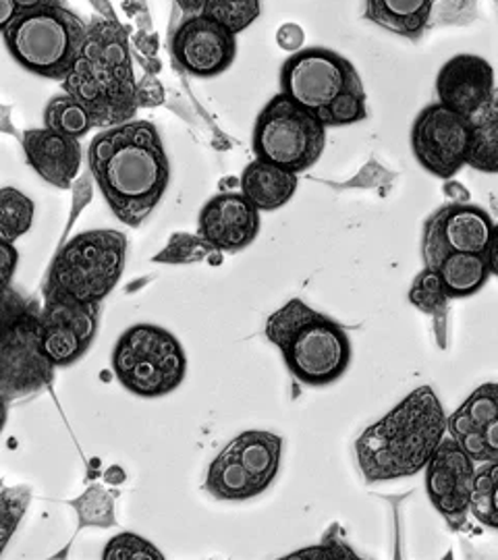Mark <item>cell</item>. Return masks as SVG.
Wrapping results in <instances>:
<instances>
[{"instance_id": "obj_1", "label": "cell", "mask_w": 498, "mask_h": 560, "mask_svg": "<svg viewBox=\"0 0 498 560\" xmlns=\"http://www.w3.org/2000/svg\"><path fill=\"white\" fill-rule=\"evenodd\" d=\"M88 164L113 214L134 229L154 212L171 179L166 150L150 120L104 129L90 143Z\"/></svg>"}, {"instance_id": "obj_2", "label": "cell", "mask_w": 498, "mask_h": 560, "mask_svg": "<svg viewBox=\"0 0 498 560\" xmlns=\"http://www.w3.org/2000/svg\"><path fill=\"white\" fill-rule=\"evenodd\" d=\"M447 434L449 416L439 395L419 386L359 436V469L370 483L412 478L426 469Z\"/></svg>"}, {"instance_id": "obj_3", "label": "cell", "mask_w": 498, "mask_h": 560, "mask_svg": "<svg viewBox=\"0 0 498 560\" xmlns=\"http://www.w3.org/2000/svg\"><path fill=\"white\" fill-rule=\"evenodd\" d=\"M264 332L279 347L285 365L301 384L326 386L349 370L347 332L301 300L287 301L268 318Z\"/></svg>"}, {"instance_id": "obj_4", "label": "cell", "mask_w": 498, "mask_h": 560, "mask_svg": "<svg viewBox=\"0 0 498 560\" xmlns=\"http://www.w3.org/2000/svg\"><path fill=\"white\" fill-rule=\"evenodd\" d=\"M0 32L11 57L25 71L46 80L65 81L81 59L88 23L60 4L23 9Z\"/></svg>"}, {"instance_id": "obj_5", "label": "cell", "mask_w": 498, "mask_h": 560, "mask_svg": "<svg viewBox=\"0 0 498 560\" xmlns=\"http://www.w3.org/2000/svg\"><path fill=\"white\" fill-rule=\"evenodd\" d=\"M127 258V237L113 231H85L76 235L50 264L44 298H71L100 303L117 287Z\"/></svg>"}, {"instance_id": "obj_6", "label": "cell", "mask_w": 498, "mask_h": 560, "mask_svg": "<svg viewBox=\"0 0 498 560\" xmlns=\"http://www.w3.org/2000/svg\"><path fill=\"white\" fill-rule=\"evenodd\" d=\"M113 372L129 393L157 399L179 388L187 374V358L166 328L136 324L115 345Z\"/></svg>"}, {"instance_id": "obj_7", "label": "cell", "mask_w": 498, "mask_h": 560, "mask_svg": "<svg viewBox=\"0 0 498 560\" xmlns=\"http://www.w3.org/2000/svg\"><path fill=\"white\" fill-rule=\"evenodd\" d=\"M326 125L303 104L282 92L262 108L254 127V154L259 161L303 173L320 161Z\"/></svg>"}, {"instance_id": "obj_8", "label": "cell", "mask_w": 498, "mask_h": 560, "mask_svg": "<svg viewBox=\"0 0 498 560\" xmlns=\"http://www.w3.org/2000/svg\"><path fill=\"white\" fill-rule=\"evenodd\" d=\"M40 312L36 301L23 300L18 291L4 287L0 365L7 402L53 382L55 365L42 351Z\"/></svg>"}, {"instance_id": "obj_9", "label": "cell", "mask_w": 498, "mask_h": 560, "mask_svg": "<svg viewBox=\"0 0 498 560\" xmlns=\"http://www.w3.org/2000/svg\"><path fill=\"white\" fill-rule=\"evenodd\" d=\"M96 120V129L125 125L138 115V80L134 69L113 67L104 60L81 55L73 71L60 83Z\"/></svg>"}, {"instance_id": "obj_10", "label": "cell", "mask_w": 498, "mask_h": 560, "mask_svg": "<svg viewBox=\"0 0 498 560\" xmlns=\"http://www.w3.org/2000/svg\"><path fill=\"white\" fill-rule=\"evenodd\" d=\"M358 85L356 67L328 48H301L280 69V92L314 113Z\"/></svg>"}, {"instance_id": "obj_11", "label": "cell", "mask_w": 498, "mask_h": 560, "mask_svg": "<svg viewBox=\"0 0 498 560\" xmlns=\"http://www.w3.org/2000/svg\"><path fill=\"white\" fill-rule=\"evenodd\" d=\"M472 140V119L455 113L442 102L426 106L412 129V150L419 164L449 180L467 164Z\"/></svg>"}, {"instance_id": "obj_12", "label": "cell", "mask_w": 498, "mask_h": 560, "mask_svg": "<svg viewBox=\"0 0 498 560\" xmlns=\"http://www.w3.org/2000/svg\"><path fill=\"white\" fill-rule=\"evenodd\" d=\"M169 48L173 65L196 78H217L238 57V36L219 21L196 15H173Z\"/></svg>"}, {"instance_id": "obj_13", "label": "cell", "mask_w": 498, "mask_h": 560, "mask_svg": "<svg viewBox=\"0 0 498 560\" xmlns=\"http://www.w3.org/2000/svg\"><path fill=\"white\" fill-rule=\"evenodd\" d=\"M495 231L486 210L472 203H447L424 224L421 258L426 268H439L453 254H484Z\"/></svg>"}, {"instance_id": "obj_14", "label": "cell", "mask_w": 498, "mask_h": 560, "mask_svg": "<svg viewBox=\"0 0 498 560\" xmlns=\"http://www.w3.org/2000/svg\"><path fill=\"white\" fill-rule=\"evenodd\" d=\"M100 303L46 295L40 312L44 355L55 368L80 361L99 332Z\"/></svg>"}, {"instance_id": "obj_15", "label": "cell", "mask_w": 498, "mask_h": 560, "mask_svg": "<svg viewBox=\"0 0 498 560\" xmlns=\"http://www.w3.org/2000/svg\"><path fill=\"white\" fill-rule=\"evenodd\" d=\"M476 460L458 442L444 436L426 465V490L444 521L458 532L472 513Z\"/></svg>"}, {"instance_id": "obj_16", "label": "cell", "mask_w": 498, "mask_h": 560, "mask_svg": "<svg viewBox=\"0 0 498 560\" xmlns=\"http://www.w3.org/2000/svg\"><path fill=\"white\" fill-rule=\"evenodd\" d=\"M259 210L245 194L222 191L199 210L198 233L219 252H241L258 237Z\"/></svg>"}, {"instance_id": "obj_17", "label": "cell", "mask_w": 498, "mask_h": 560, "mask_svg": "<svg viewBox=\"0 0 498 560\" xmlns=\"http://www.w3.org/2000/svg\"><path fill=\"white\" fill-rule=\"evenodd\" d=\"M437 94L444 106L472 119L495 94V71L482 57L458 55L442 65Z\"/></svg>"}, {"instance_id": "obj_18", "label": "cell", "mask_w": 498, "mask_h": 560, "mask_svg": "<svg viewBox=\"0 0 498 560\" xmlns=\"http://www.w3.org/2000/svg\"><path fill=\"white\" fill-rule=\"evenodd\" d=\"M27 164L42 179L59 189H69L81 166V143L78 138L62 136L48 127L27 129L21 136Z\"/></svg>"}, {"instance_id": "obj_19", "label": "cell", "mask_w": 498, "mask_h": 560, "mask_svg": "<svg viewBox=\"0 0 498 560\" xmlns=\"http://www.w3.org/2000/svg\"><path fill=\"white\" fill-rule=\"evenodd\" d=\"M241 189L259 212L279 210L298 191V173L280 168L277 164L259 161L250 162L241 175Z\"/></svg>"}, {"instance_id": "obj_20", "label": "cell", "mask_w": 498, "mask_h": 560, "mask_svg": "<svg viewBox=\"0 0 498 560\" xmlns=\"http://www.w3.org/2000/svg\"><path fill=\"white\" fill-rule=\"evenodd\" d=\"M435 0H366L363 18L401 38L419 40L428 30Z\"/></svg>"}, {"instance_id": "obj_21", "label": "cell", "mask_w": 498, "mask_h": 560, "mask_svg": "<svg viewBox=\"0 0 498 560\" xmlns=\"http://www.w3.org/2000/svg\"><path fill=\"white\" fill-rule=\"evenodd\" d=\"M498 418V382L476 388L453 416H449V436L467 451L479 432Z\"/></svg>"}, {"instance_id": "obj_22", "label": "cell", "mask_w": 498, "mask_h": 560, "mask_svg": "<svg viewBox=\"0 0 498 560\" xmlns=\"http://www.w3.org/2000/svg\"><path fill=\"white\" fill-rule=\"evenodd\" d=\"M227 446L233 451V455L240 459L241 465L266 488L275 481L279 474L280 453H282L280 436L264 430H247L229 442Z\"/></svg>"}, {"instance_id": "obj_23", "label": "cell", "mask_w": 498, "mask_h": 560, "mask_svg": "<svg viewBox=\"0 0 498 560\" xmlns=\"http://www.w3.org/2000/svg\"><path fill=\"white\" fill-rule=\"evenodd\" d=\"M206 490L219 501H250L259 497L266 486L241 465L229 446H224L219 457L210 463Z\"/></svg>"}, {"instance_id": "obj_24", "label": "cell", "mask_w": 498, "mask_h": 560, "mask_svg": "<svg viewBox=\"0 0 498 560\" xmlns=\"http://www.w3.org/2000/svg\"><path fill=\"white\" fill-rule=\"evenodd\" d=\"M81 55L96 57L120 69H134L131 27H125L119 20L94 15L88 23V38Z\"/></svg>"}, {"instance_id": "obj_25", "label": "cell", "mask_w": 498, "mask_h": 560, "mask_svg": "<svg viewBox=\"0 0 498 560\" xmlns=\"http://www.w3.org/2000/svg\"><path fill=\"white\" fill-rule=\"evenodd\" d=\"M437 270L449 289L451 300L476 295L493 275L484 254H453Z\"/></svg>"}, {"instance_id": "obj_26", "label": "cell", "mask_w": 498, "mask_h": 560, "mask_svg": "<svg viewBox=\"0 0 498 560\" xmlns=\"http://www.w3.org/2000/svg\"><path fill=\"white\" fill-rule=\"evenodd\" d=\"M449 301H451V295H449V289L440 277L439 270L424 268L414 279V284L409 289V303L416 305L419 312H424L437 320L440 347H444L442 335H444V316L449 310Z\"/></svg>"}, {"instance_id": "obj_27", "label": "cell", "mask_w": 498, "mask_h": 560, "mask_svg": "<svg viewBox=\"0 0 498 560\" xmlns=\"http://www.w3.org/2000/svg\"><path fill=\"white\" fill-rule=\"evenodd\" d=\"M467 166L482 173H498V113L479 108L472 117Z\"/></svg>"}, {"instance_id": "obj_28", "label": "cell", "mask_w": 498, "mask_h": 560, "mask_svg": "<svg viewBox=\"0 0 498 560\" xmlns=\"http://www.w3.org/2000/svg\"><path fill=\"white\" fill-rule=\"evenodd\" d=\"M44 127L80 140L85 133L96 129V120L88 113V108L83 104L76 101L73 96H69L67 92H62L60 96L50 98V102L46 104Z\"/></svg>"}, {"instance_id": "obj_29", "label": "cell", "mask_w": 498, "mask_h": 560, "mask_svg": "<svg viewBox=\"0 0 498 560\" xmlns=\"http://www.w3.org/2000/svg\"><path fill=\"white\" fill-rule=\"evenodd\" d=\"M36 206L25 194L13 187L0 191V240L15 243L34 224Z\"/></svg>"}, {"instance_id": "obj_30", "label": "cell", "mask_w": 498, "mask_h": 560, "mask_svg": "<svg viewBox=\"0 0 498 560\" xmlns=\"http://www.w3.org/2000/svg\"><path fill=\"white\" fill-rule=\"evenodd\" d=\"M472 515L498 532V463H479L474 481Z\"/></svg>"}, {"instance_id": "obj_31", "label": "cell", "mask_w": 498, "mask_h": 560, "mask_svg": "<svg viewBox=\"0 0 498 560\" xmlns=\"http://www.w3.org/2000/svg\"><path fill=\"white\" fill-rule=\"evenodd\" d=\"M201 13L238 36L258 20L262 4L259 0H208Z\"/></svg>"}, {"instance_id": "obj_32", "label": "cell", "mask_w": 498, "mask_h": 560, "mask_svg": "<svg viewBox=\"0 0 498 560\" xmlns=\"http://www.w3.org/2000/svg\"><path fill=\"white\" fill-rule=\"evenodd\" d=\"M115 494L102 486H90L71 506L80 515V527H111L115 525Z\"/></svg>"}, {"instance_id": "obj_33", "label": "cell", "mask_w": 498, "mask_h": 560, "mask_svg": "<svg viewBox=\"0 0 498 560\" xmlns=\"http://www.w3.org/2000/svg\"><path fill=\"white\" fill-rule=\"evenodd\" d=\"M219 249L204 240L201 235H192V233H173L166 247L154 256V261L159 264H198V261L208 260L217 254Z\"/></svg>"}, {"instance_id": "obj_34", "label": "cell", "mask_w": 498, "mask_h": 560, "mask_svg": "<svg viewBox=\"0 0 498 560\" xmlns=\"http://www.w3.org/2000/svg\"><path fill=\"white\" fill-rule=\"evenodd\" d=\"M316 115L326 127H345V125H354L359 120L368 119L363 85L343 92L328 106L320 108Z\"/></svg>"}, {"instance_id": "obj_35", "label": "cell", "mask_w": 498, "mask_h": 560, "mask_svg": "<svg viewBox=\"0 0 498 560\" xmlns=\"http://www.w3.org/2000/svg\"><path fill=\"white\" fill-rule=\"evenodd\" d=\"M102 559L104 560H140V559H164L162 552L154 544H150L148 540H143L136 534H119L115 536L113 540L106 544L104 552H102Z\"/></svg>"}, {"instance_id": "obj_36", "label": "cell", "mask_w": 498, "mask_h": 560, "mask_svg": "<svg viewBox=\"0 0 498 560\" xmlns=\"http://www.w3.org/2000/svg\"><path fill=\"white\" fill-rule=\"evenodd\" d=\"M478 20V0H440L435 4L428 27L470 25Z\"/></svg>"}, {"instance_id": "obj_37", "label": "cell", "mask_w": 498, "mask_h": 560, "mask_svg": "<svg viewBox=\"0 0 498 560\" xmlns=\"http://www.w3.org/2000/svg\"><path fill=\"white\" fill-rule=\"evenodd\" d=\"M27 502H30V490L27 488H13V490L2 492V541H0L2 548L9 541V536L13 534V529L18 527Z\"/></svg>"}, {"instance_id": "obj_38", "label": "cell", "mask_w": 498, "mask_h": 560, "mask_svg": "<svg viewBox=\"0 0 498 560\" xmlns=\"http://www.w3.org/2000/svg\"><path fill=\"white\" fill-rule=\"evenodd\" d=\"M476 463H498V418L490 421L465 451Z\"/></svg>"}, {"instance_id": "obj_39", "label": "cell", "mask_w": 498, "mask_h": 560, "mask_svg": "<svg viewBox=\"0 0 498 560\" xmlns=\"http://www.w3.org/2000/svg\"><path fill=\"white\" fill-rule=\"evenodd\" d=\"M333 557L335 559H358L354 555V550L347 544H343V541L333 540V546H331V536H326L320 546L296 552L289 559H333Z\"/></svg>"}, {"instance_id": "obj_40", "label": "cell", "mask_w": 498, "mask_h": 560, "mask_svg": "<svg viewBox=\"0 0 498 560\" xmlns=\"http://www.w3.org/2000/svg\"><path fill=\"white\" fill-rule=\"evenodd\" d=\"M138 101H140V106H146V108H154L166 101L164 85L160 83L154 73H143V78L138 81Z\"/></svg>"}, {"instance_id": "obj_41", "label": "cell", "mask_w": 498, "mask_h": 560, "mask_svg": "<svg viewBox=\"0 0 498 560\" xmlns=\"http://www.w3.org/2000/svg\"><path fill=\"white\" fill-rule=\"evenodd\" d=\"M160 38L157 32H141L131 34V52L134 57H148L157 59L159 57Z\"/></svg>"}, {"instance_id": "obj_42", "label": "cell", "mask_w": 498, "mask_h": 560, "mask_svg": "<svg viewBox=\"0 0 498 560\" xmlns=\"http://www.w3.org/2000/svg\"><path fill=\"white\" fill-rule=\"evenodd\" d=\"M123 11L129 15V20L136 23V27L141 32H154L152 25V13L148 9L146 0H123Z\"/></svg>"}, {"instance_id": "obj_43", "label": "cell", "mask_w": 498, "mask_h": 560, "mask_svg": "<svg viewBox=\"0 0 498 560\" xmlns=\"http://www.w3.org/2000/svg\"><path fill=\"white\" fill-rule=\"evenodd\" d=\"M303 42H305V34L298 23H285L277 30V44L282 50L299 52L303 48Z\"/></svg>"}, {"instance_id": "obj_44", "label": "cell", "mask_w": 498, "mask_h": 560, "mask_svg": "<svg viewBox=\"0 0 498 560\" xmlns=\"http://www.w3.org/2000/svg\"><path fill=\"white\" fill-rule=\"evenodd\" d=\"M384 177H395V175H389L382 166L377 164V161H370L359 171L356 179L345 183L343 187H377L380 185V179H384Z\"/></svg>"}, {"instance_id": "obj_45", "label": "cell", "mask_w": 498, "mask_h": 560, "mask_svg": "<svg viewBox=\"0 0 498 560\" xmlns=\"http://www.w3.org/2000/svg\"><path fill=\"white\" fill-rule=\"evenodd\" d=\"M0 254H2V280H4V287H11L13 272L20 264V254L9 241H0Z\"/></svg>"}, {"instance_id": "obj_46", "label": "cell", "mask_w": 498, "mask_h": 560, "mask_svg": "<svg viewBox=\"0 0 498 560\" xmlns=\"http://www.w3.org/2000/svg\"><path fill=\"white\" fill-rule=\"evenodd\" d=\"M206 2L208 0H175L173 15H179V18H183V15H196V13L204 11Z\"/></svg>"}, {"instance_id": "obj_47", "label": "cell", "mask_w": 498, "mask_h": 560, "mask_svg": "<svg viewBox=\"0 0 498 560\" xmlns=\"http://www.w3.org/2000/svg\"><path fill=\"white\" fill-rule=\"evenodd\" d=\"M484 256H486V261H488V266H490V272H493L495 277H498V224H495L493 237H490V243H488Z\"/></svg>"}, {"instance_id": "obj_48", "label": "cell", "mask_w": 498, "mask_h": 560, "mask_svg": "<svg viewBox=\"0 0 498 560\" xmlns=\"http://www.w3.org/2000/svg\"><path fill=\"white\" fill-rule=\"evenodd\" d=\"M442 191L449 196V200H455L458 203H467L470 201V191L461 183H455V180L444 183Z\"/></svg>"}, {"instance_id": "obj_49", "label": "cell", "mask_w": 498, "mask_h": 560, "mask_svg": "<svg viewBox=\"0 0 498 560\" xmlns=\"http://www.w3.org/2000/svg\"><path fill=\"white\" fill-rule=\"evenodd\" d=\"M20 4H18V0H0V27H4V25H9L11 21L18 18V13H20Z\"/></svg>"}, {"instance_id": "obj_50", "label": "cell", "mask_w": 498, "mask_h": 560, "mask_svg": "<svg viewBox=\"0 0 498 560\" xmlns=\"http://www.w3.org/2000/svg\"><path fill=\"white\" fill-rule=\"evenodd\" d=\"M88 2L94 7V11L99 13L100 18H106V20H117V13H115V9H113L111 0H88Z\"/></svg>"}, {"instance_id": "obj_51", "label": "cell", "mask_w": 498, "mask_h": 560, "mask_svg": "<svg viewBox=\"0 0 498 560\" xmlns=\"http://www.w3.org/2000/svg\"><path fill=\"white\" fill-rule=\"evenodd\" d=\"M21 11L23 9H40V7H60L65 0H18Z\"/></svg>"}, {"instance_id": "obj_52", "label": "cell", "mask_w": 498, "mask_h": 560, "mask_svg": "<svg viewBox=\"0 0 498 560\" xmlns=\"http://www.w3.org/2000/svg\"><path fill=\"white\" fill-rule=\"evenodd\" d=\"M104 478H106L108 483H123V480H125V474H123V469H120V467L115 465V467H111V469L106 471V476H104Z\"/></svg>"}]
</instances>
